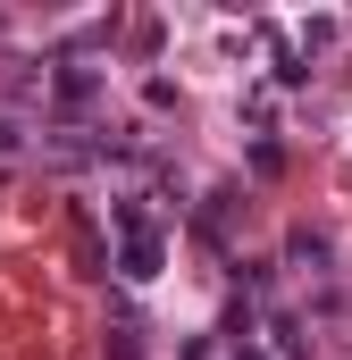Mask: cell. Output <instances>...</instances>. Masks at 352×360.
Instances as JSON below:
<instances>
[{
  "label": "cell",
  "mask_w": 352,
  "mask_h": 360,
  "mask_svg": "<svg viewBox=\"0 0 352 360\" xmlns=\"http://www.w3.org/2000/svg\"><path fill=\"white\" fill-rule=\"evenodd\" d=\"M109 360H143V327H134V319L109 327Z\"/></svg>",
  "instance_id": "3957f363"
},
{
  "label": "cell",
  "mask_w": 352,
  "mask_h": 360,
  "mask_svg": "<svg viewBox=\"0 0 352 360\" xmlns=\"http://www.w3.org/2000/svg\"><path fill=\"white\" fill-rule=\"evenodd\" d=\"M184 360H235V344H218V335H201V344H184Z\"/></svg>",
  "instance_id": "277c9868"
},
{
  "label": "cell",
  "mask_w": 352,
  "mask_h": 360,
  "mask_svg": "<svg viewBox=\"0 0 352 360\" xmlns=\"http://www.w3.org/2000/svg\"><path fill=\"white\" fill-rule=\"evenodd\" d=\"M17 151H25V126H8V117H0V160H17Z\"/></svg>",
  "instance_id": "5b68a950"
},
{
  "label": "cell",
  "mask_w": 352,
  "mask_h": 360,
  "mask_svg": "<svg viewBox=\"0 0 352 360\" xmlns=\"http://www.w3.org/2000/svg\"><path fill=\"white\" fill-rule=\"evenodd\" d=\"M235 360H268V352H260V344H235Z\"/></svg>",
  "instance_id": "8992f818"
},
{
  "label": "cell",
  "mask_w": 352,
  "mask_h": 360,
  "mask_svg": "<svg viewBox=\"0 0 352 360\" xmlns=\"http://www.w3.org/2000/svg\"><path fill=\"white\" fill-rule=\"evenodd\" d=\"M51 101H59L68 117H84L92 101H101V68H76V59H68V68L51 76Z\"/></svg>",
  "instance_id": "7a4b0ae2"
},
{
  "label": "cell",
  "mask_w": 352,
  "mask_h": 360,
  "mask_svg": "<svg viewBox=\"0 0 352 360\" xmlns=\"http://www.w3.org/2000/svg\"><path fill=\"white\" fill-rule=\"evenodd\" d=\"M109 226H118V276H126V285H151V276H160V260H168L160 218L126 193V201H109Z\"/></svg>",
  "instance_id": "6da1fadb"
}]
</instances>
